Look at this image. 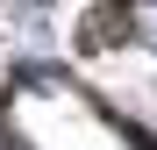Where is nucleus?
Listing matches in <instances>:
<instances>
[{"mask_svg":"<svg viewBox=\"0 0 157 150\" xmlns=\"http://www.w3.org/2000/svg\"><path fill=\"white\" fill-rule=\"evenodd\" d=\"M121 29H128V14H93V21H86L93 43H107V36H121Z\"/></svg>","mask_w":157,"mask_h":150,"instance_id":"nucleus-1","label":"nucleus"}]
</instances>
